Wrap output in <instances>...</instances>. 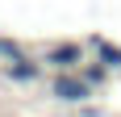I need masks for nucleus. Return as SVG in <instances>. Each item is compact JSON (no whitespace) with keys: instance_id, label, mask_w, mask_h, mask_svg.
I'll use <instances>...</instances> for the list:
<instances>
[{"instance_id":"nucleus-1","label":"nucleus","mask_w":121,"mask_h":117,"mask_svg":"<svg viewBox=\"0 0 121 117\" xmlns=\"http://www.w3.org/2000/svg\"><path fill=\"white\" fill-rule=\"evenodd\" d=\"M38 58H42V67L50 75H71V71H79L88 63V46L84 42H50Z\"/></svg>"},{"instance_id":"nucleus-5","label":"nucleus","mask_w":121,"mask_h":117,"mask_svg":"<svg viewBox=\"0 0 121 117\" xmlns=\"http://www.w3.org/2000/svg\"><path fill=\"white\" fill-rule=\"evenodd\" d=\"M79 80L92 88V92H100V88H109V80H113V71L104 67V63H96V58H88L84 67H79Z\"/></svg>"},{"instance_id":"nucleus-2","label":"nucleus","mask_w":121,"mask_h":117,"mask_svg":"<svg viewBox=\"0 0 121 117\" xmlns=\"http://www.w3.org/2000/svg\"><path fill=\"white\" fill-rule=\"evenodd\" d=\"M50 96L59 105H75V109L88 105V100H96V92L79 80V71H71V75H50Z\"/></svg>"},{"instance_id":"nucleus-8","label":"nucleus","mask_w":121,"mask_h":117,"mask_svg":"<svg viewBox=\"0 0 121 117\" xmlns=\"http://www.w3.org/2000/svg\"><path fill=\"white\" fill-rule=\"evenodd\" d=\"M59 117H75V113H59Z\"/></svg>"},{"instance_id":"nucleus-6","label":"nucleus","mask_w":121,"mask_h":117,"mask_svg":"<svg viewBox=\"0 0 121 117\" xmlns=\"http://www.w3.org/2000/svg\"><path fill=\"white\" fill-rule=\"evenodd\" d=\"M25 54H29V50H25L17 38H0V71L9 67V63H17V58H25Z\"/></svg>"},{"instance_id":"nucleus-3","label":"nucleus","mask_w":121,"mask_h":117,"mask_svg":"<svg viewBox=\"0 0 121 117\" xmlns=\"http://www.w3.org/2000/svg\"><path fill=\"white\" fill-rule=\"evenodd\" d=\"M0 75H4L13 88H34V84H42V75H50V71L42 67L38 54H25V58H17V63H9Z\"/></svg>"},{"instance_id":"nucleus-4","label":"nucleus","mask_w":121,"mask_h":117,"mask_svg":"<svg viewBox=\"0 0 121 117\" xmlns=\"http://www.w3.org/2000/svg\"><path fill=\"white\" fill-rule=\"evenodd\" d=\"M84 46H88V54L96 58V63H104L109 71H121V46L113 42V38H84Z\"/></svg>"},{"instance_id":"nucleus-7","label":"nucleus","mask_w":121,"mask_h":117,"mask_svg":"<svg viewBox=\"0 0 121 117\" xmlns=\"http://www.w3.org/2000/svg\"><path fill=\"white\" fill-rule=\"evenodd\" d=\"M75 117H104V109H100V105H92V100H88V105H79V113H75Z\"/></svg>"}]
</instances>
